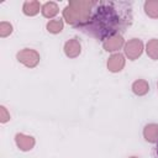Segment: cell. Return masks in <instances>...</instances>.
Instances as JSON below:
<instances>
[{"label":"cell","mask_w":158,"mask_h":158,"mask_svg":"<svg viewBox=\"0 0 158 158\" xmlns=\"http://www.w3.org/2000/svg\"><path fill=\"white\" fill-rule=\"evenodd\" d=\"M132 2L128 1H94L89 20L79 28L86 35L104 41L122 32L132 23Z\"/></svg>","instance_id":"1"},{"label":"cell","mask_w":158,"mask_h":158,"mask_svg":"<svg viewBox=\"0 0 158 158\" xmlns=\"http://www.w3.org/2000/svg\"><path fill=\"white\" fill-rule=\"evenodd\" d=\"M93 6L94 1L91 0H72L62 11L63 20L67 23L79 28L89 20Z\"/></svg>","instance_id":"2"},{"label":"cell","mask_w":158,"mask_h":158,"mask_svg":"<svg viewBox=\"0 0 158 158\" xmlns=\"http://www.w3.org/2000/svg\"><path fill=\"white\" fill-rule=\"evenodd\" d=\"M16 59L19 63L25 65L26 68H36L41 60L40 53L33 48H22L16 53Z\"/></svg>","instance_id":"3"},{"label":"cell","mask_w":158,"mask_h":158,"mask_svg":"<svg viewBox=\"0 0 158 158\" xmlns=\"http://www.w3.org/2000/svg\"><path fill=\"white\" fill-rule=\"evenodd\" d=\"M144 51V44L139 38H131L125 43L123 47V53L125 57L128 58L130 60H136L138 59Z\"/></svg>","instance_id":"4"},{"label":"cell","mask_w":158,"mask_h":158,"mask_svg":"<svg viewBox=\"0 0 158 158\" xmlns=\"http://www.w3.org/2000/svg\"><path fill=\"white\" fill-rule=\"evenodd\" d=\"M125 43L126 42L122 35H114L102 41V48L112 54V53H117L120 49H123Z\"/></svg>","instance_id":"5"},{"label":"cell","mask_w":158,"mask_h":158,"mask_svg":"<svg viewBox=\"0 0 158 158\" xmlns=\"http://www.w3.org/2000/svg\"><path fill=\"white\" fill-rule=\"evenodd\" d=\"M126 65V57L125 54L117 52V53H112L106 62V67L109 69V72L111 73H118L121 72Z\"/></svg>","instance_id":"6"},{"label":"cell","mask_w":158,"mask_h":158,"mask_svg":"<svg viewBox=\"0 0 158 158\" xmlns=\"http://www.w3.org/2000/svg\"><path fill=\"white\" fill-rule=\"evenodd\" d=\"M15 144L20 151L28 152V151L33 149V147L36 146V139L33 136L19 132L15 135Z\"/></svg>","instance_id":"7"},{"label":"cell","mask_w":158,"mask_h":158,"mask_svg":"<svg viewBox=\"0 0 158 158\" xmlns=\"http://www.w3.org/2000/svg\"><path fill=\"white\" fill-rule=\"evenodd\" d=\"M63 51L68 58H77L81 53V43L78 38H70L64 43Z\"/></svg>","instance_id":"8"},{"label":"cell","mask_w":158,"mask_h":158,"mask_svg":"<svg viewBox=\"0 0 158 158\" xmlns=\"http://www.w3.org/2000/svg\"><path fill=\"white\" fill-rule=\"evenodd\" d=\"M41 9H42V5L40 1L37 0H27L22 4V12L23 15L26 16H36L41 12Z\"/></svg>","instance_id":"9"},{"label":"cell","mask_w":158,"mask_h":158,"mask_svg":"<svg viewBox=\"0 0 158 158\" xmlns=\"http://www.w3.org/2000/svg\"><path fill=\"white\" fill-rule=\"evenodd\" d=\"M41 14H42L43 17H46L48 20H53L59 14V6L54 1H47V2H44L42 5Z\"/></svg>","instance_id":"10"},{"label":"cell","mask_w":158,"mask_h":158,"mask_svg":"<svg viewBox=\"0 0 158 158\" xmlns=\"http://www.w3.org/2000/svg\"><path fill=\"white\" fill-rule=\"evenodd\" d=\"M143 138L148 143L158 142V123H147L143 128Z\"/></svg>","instance_id":"11"},{"label":"cell","mask_w":158,"mask_h":158,"mask_svg":"<svg viewBox=\"0 0 158 158\" xmlns=\"http://www.w3.org/2000/svg\"><path fill=\"white\" fill-rule=\"evenodd\" d=\"M132 93L137 96H144L146 94H148L149 91V84L147 80L144 79H137L132 83Z\"/></svg>","instance_id":"12"},{"label":"cell","mask_w":158,"mask_h":158,"mask_svg":"<svg viewBox=\"0 0 158 158\" xmlns=\"http://www.w3.org/2000/svg\"><path fill=\"white\" fill-rule=\"evenodd\" d=\"M64 28V20L63 19H53L49 20L46 25V30L52 35H58Z\"/></svg>","instance_id":"13"},{"label":"cell","mask_w":158,"mask_h":158,"mask_svg":"<svg viewBox=\"0 0 158 158\" xmlns=\"http://www.w3.org/2000/svg\"><path fill=\"white\" fill-rule=\"evenodd\" d=\"M144 14L151 19H158V0H147L143 4Z\"/></svg>","instance_id":"14"},{"label":"cell","mask_w":158,"mask_h":158,"mask_svg":"<svg viewBox=\"0 0 158 158\" xmlns=\"http://www.w3.org/2000/svg\"><path fill=\"white\" fill-rule=\"evenodd\" d=\"M144 51L151 59L158 60V38L149 40L144 46Z\"/></svg>","instance_id":"15"},{"label":"cell","mask_w":158,"mask_h":158,"mask_svg":"<svg viewBox=\"0 0 158 158\" xmlns=\"http://www.w3.org/2000/svg\"><path fill=\"white\" fill-rule=\"evenodd\" d=\"M14 31V26L9 21H1L0 22V37L6 38L9 37Z\"/></svg>","instance_id":"16"},{"label":"cell","mask_w":158,"mask_h":158,"mask_svg":"<svg viewBox=\"0 0 158 158\" xmlns=\"http://www.w3.org/2000/svg\"><path fill=\"white\" fill-rule=\"evenodd\" d=\"M10 118H11L10 112L7 111V109L4 105H1L0 106V122L1 123H6V122L10 121Z\"/></svg>","instance_id":"17"},{"label":"cell","mask_w":158,"mask_h":158,"mask_svg":"<svg viewBox=\"0 0 158 158\" xmlns=\"http://www.w3.org/2000/svg\"><path fill=\"white\" fill-rule=\"evenodd\" d=\"M156 152H157V158H158V142H157V149H156Z\"/></svg>","instance_id":"18"},{"label":"cell","mask_w":158,"mask_h":158,"mask_svg":"<svg viewBox=\"0 0 158 158\" xmlns=\"http://www.w3.org/2000/svg\"><path fill=\"white\" fill-rule=\"evenodd\" d=\"M128 158H138V157H136V156H132V157H128Z\"/></svg>","instance_id":"19"},{"label":"cell","mask_w":158,"mask_h":158,"mask_svg":"<svg viewBox=\"0 0 158 158\" xmlns=\"http://www.w3.org/2000/svg\"><path fill=\"white\" fill-rule=\"evenodd\" d=\"M157 88H158V83H157Z\"/></svg>","instance_id":"20"}]
</instances>
